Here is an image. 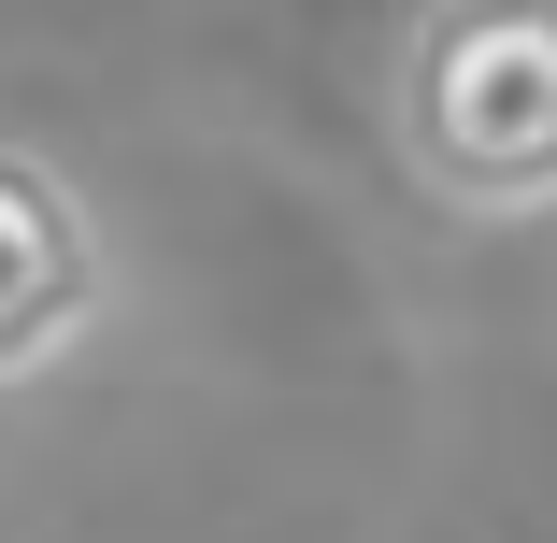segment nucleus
<instances>
[{
    "instance_id": "obj_1",
    "label": "nucleus",
    "mask_w": 557,
    "mask_h": 543,
    "mask_svg": "<svg viewBox=\"0 0 557 543\" xmlns=\"http://www.w3.org/2000/svg\"><path fill=\"white\" fill-rule=\"evenodd\" d=\"M386 144L472 230L557 214V0H414Z\"/></svg>"
},
{
    "instance_id": "obj_2",
    "label": "nucleus",
    "mask_w": 557,
    "mask_h": 543,
    "mask_svg": "<svg viewBox=\"0 0 557 543\" xmlns=\"http://www.w3.org/2000/svg\"><path fill=\"white\" fill-rule=\"evenodd\" d=\"M100 314H115V244L86 186L0 129V386H44L72 344H100Z\"/></svg>"
}]
</instances>
